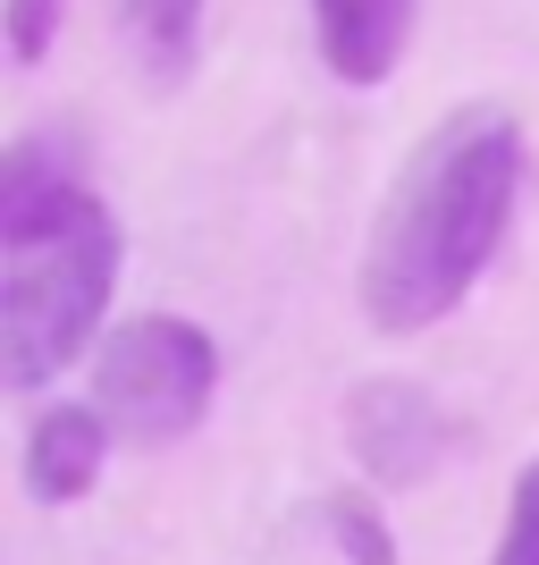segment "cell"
<instances>
[{
    "instance_id": "obj_5",
    "label": "cell",
    "mask_w": 539,
    "mask_h": 565,
    "mask_svg": "<svg viewBox=\"0 0 539 565\" xmlns=\"http://www.w3.org/2000/svg\"><path fill=\"white\" fill-rule=\"evenodd\" d=\"M422 0H312V34L337 85H388L413 43Z\"/></svg>"
},
{
    "instance_id": "obj_6",
    "label": "cell",
    "mask_w": 539,
    "mask_h": 565,
    "mask_svg": "<svg viewBox=\"0 0 539 565\" xmlns=\"http://www.w3.org/2000/svg\"><path fill=\"white\" fill-rule=\"evenodd\" d=\"M101 448H110V414L101 405H43L25 430V498L68 507L101 481Z\"/></svg>"
},
{
    "instance_id": "obj_4",
    "label": "cell",
    "mask_w": 539,
    "mask_h": 565,
    "mask_svg": "<svg viewBox=\"0 0 539 565\" xmlns=\"http://www.w3.org/2000/svg\"><path fill=\"white\" fill-rule=\"evenodd\" d=\"M354 448H363V465L379 481H422L446 456V414L422 388H405V380H371L354 397Z\"/></svg>"
},
{
    "instance_id": "obj_7",
    "label": "cell",
    "mask_w": 539,
    "mask_h": 565,
    "mask_svg": "<svg viewBox=\"0 0 539 565\" xmlns=\"http://www.w3.org/2000/svg\"><path fill=\"white\" fill-rule=\"evenodd\" d=\"M118 9V34L136 43V60L152 76H186V60H194V34H203V0H110Z\"/></svg>"
},
{
    "instance_id": "obj_10",
    "label": "cell",
    "mask_w": 539,
    "mask_h": 565,
    "mask_svg": "<svg viewBox=\"0 0 539 565\" xmlns=\"http://www.w3.org/2000/svg\"><path fill=\"white\" fill-rule=\"evenodd\" d=\"M60 9H68V0H9V60H18V68H34V60H43L51 51V34H60Z\"/></svg>"
},
{
    "instance_id": "obj_3",
    "label": "cell",
    "mask_w": 539,
    "mask_h": 565,
    "mask_svg": "<svg viewBox=\"0 0 539 565\" xmlns=\"http://www.w3.org/2000/svg\"><path fill=\"white\" fill-rule=\"evenodd\" d=\"M212 388H219V347L194 321H177V312H136L94 354V405L136 448L186 439L212 414Z\"/></svg>"
},
{
    "instance_id": "obj_9",
    "label": "cell",
    "mask_w": 539,
    "mask_h": 565,
    "mask_svg": "<svg viewBox=\"0 0 539 565\" xmlns=\"http://www.w3.org/2000/svg\"><path fill=\"white\" fill-rule=\"evenodd\" d=\"M489 565H539V465L515 481V507H506V541Z\"/></svg>"
},
{
    "instance_id": "obj_8",
    "label": "cell",
    "mask_w": 539,
    "mask_h": 565,
    "mask_svg": "<svg viewBox=\"0 0 539 565\" xmlns=\"http://www.w3.org/2000/svg\"><path fill=\"white\" fill-rule=\"evenodd\" d=\"M328 532L354 548V565H397V541L379 532V515H371V498H337L328 507Z\"/></svg>"
},
{
    "instance_id": "obj_1",
    "label": "cell",
    "mask_w": 539,
    "mask_h": 565,
    "mask_svg": "<svg viewBox=\"0 0 539 565\" xmlns=\"http://www.w3.org/2000/svg\"><path fill=\"white\" fill-rule=\"evenodd\" d=\"M522 203V127L497 102L455 110L422 136V152L397 169V186L371 220L363 254V312L371 330L405 338L430 330L472 296V279L497 262Z\"/></svg>"
},
{
    "instance_id": "obj_2",
    "label": "cell",
    "mask_w": 539,
    "mask_h": 565,
    "mask_svg": "<svg viewBox=\"0 0 539 565\" xmlns=\"http://www.w3.org/2000/svg\"><path fill=\"white\" fill-rule=\"evenodd\" d=\"M118 287V228L60 143L25 136L0 161V380L51 388L94 347Z\"/></svg>"
}]
</instances>
